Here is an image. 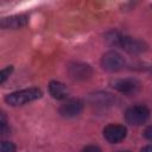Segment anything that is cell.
<instances>
[{"instance_id":"4fadbf2b","label":"cell","mask_w":152,"mask_h":152,"mask_svg":"<svg viewBox=\"0 0 152 152\" xmlns=\"http://www.w3.org/2000/svg\"><path fill=\"white\" fill-rule=\"evenodd\" d=\"M12 70H13V66L10 65V66H7V68H5V69H2L0 71V83H4L7 80V77L11 75Z\"/></svg>"},{"instance_id":"277c9868","label":"cell","mask_w":152,"mask_h":152,"mask_svg":"<svg viewBox=\"0 0 152 152\" xmlns=\"http://www.w3.org/2000/svg\"><path fill=\"white\" fill-rule=\"evenodd\" d=\"M127 129L122 125L109 124L103 128V137L110 144H118L126 138Z\"/></svg>"},{"instance_id":"3957f363","label":"cell","mask_w":152,"mask_h":152,"mask_svg":"<svg viewBox=\"0 0 152 152\" xmlns=\"http://www.w3.org/2000/svg\"><path fill=\"white\" fill-rule=\"evenodd\" d=\"M126 62L125 58L116 51H108L101 58V66L106 71L115 72L124 69Z\"/></svg>"},{"instance_id":"2e32d148","label":"cell","mask_w":152,"mask_h":152,"mask_svg":"<svg viewBox=\"0 0 152 152\" xmlns=\"http://www.w3.org/2000/svg\"><path fill=\"white\" fill-rule=\"evenodd\" d=\"M140 152H152V145H147V146L142 147Z\"/></svg>"},{"instance_id":"7c38bea8","label":"cell","mask_w":152,"mask_h":152,"mask_svg":"<svg viewBox=\"0 0 152 152\" xmlns=\"http://www.w3.org/2000/svg\"><path fill=\"white\" fill-rule=\"evenodd\" d=\"M0 152H15V146L11 141H2L0 145Z\"/></svg>"},{"instance_id":"52a82bcc","label":"cell","mask_w":152,"mask_h":152,"mask_svg":"<svg viewBox=\"0 0 152 152\" xmlns=\"http://www.w3.org/2000/svg\"><path fill=\"white\" fill-rule=\"evenodd\" d=\"M139 82L134 78H120L112 82V87L124 94H132L139 89Z\"/></svg>"},{"instance_id":"5bb4252c","label":"cell","mask_w":152,"mask_h":152,"mask_svg":"<svg viewBox=\"0 0 152 152\" xmlns=\"http://www.w3.org/2000/svg\"><path fill=\"white\" fill-rule=\"evenodd\" d=\"M82 152H101V150L97 147V146H87L82 150Z\"/></svg>"},{"instance_id":"8992f818","label":"cell","mask_w":152,"mask_h":152,"mask_svg":"<svg viewBox=\"0 0 152 152\" xmlns=\"http://www.w3.org/2000/svg\"><path fill=\"white\" fill-rule=\"evenodd\" d=\"M83 110V102L78 99H69L59 107V114L64 118H75Z\"/></svg>"},{"instance_id":"ac0fdd59","label":"cell","mask_w":152,"mask_h":152,"mask_svg":"<svg viewBox=\"0 0 152 152\" xmlns=\"http://www.w3.org/2000/svg\"><path fill=\"white\" fill-rule=\"evenodd\" d=\"M150 71H151V72H152V65H151V68H150Z\"/></svg>"},{"instance_id":"ba28073f","label":"cell","mask_w":152,"mask_h":152,"mask_svg":"<svg viewBox=\"0 0 152 152\" xmlns=\"http://www.w3.org/2000/svg\"><path fill=\"white\" fill-rule=\"evenodd\" d=\"M119 45L122 49H125L127 52L133 53V55L140 53L145 50V44L141 40L132 38V37H121Z\"/></svg>"},{"instance_id":"6da1fadb","label":"cell","mask_w":152,"mask_h":152,"mask_svg":"<svg viewBox=\"0 0 152 152\" xmlns=\"http://www.w3.org/2000/svg\"><path fill=\"white\" fill-rule=\"evenodd\" d=\"M42 97V90L38 88H28V89H23V90H18L14 93H11L8 95L5 96V101L6 103H8L10 106H21L25 103H28L31 101L38 100Z\"/></svg>"},{"instance_id":"e0dca14e","label":"cell","mask_w":152,"mask_h":152,"mask_svg":"<svg viewBox=\"0 0 152 152\" xmlns=\"http://www.w3.org/2000/svg\"><path fill=\"white\" fill-rule=\"evenodd\" d=\"M118 152H129V151H118Z\"/></svg>"},{"instance_id":"7a4b0ae2","label":"cell","mask_w":152,"mask_h":152,"mask_svg":"<svg viewBox=\"0 0 152 152\" xmlns=\"http://www.w3.org/2000/svg\"><path fill=\"white\" fill-rule=\"evenodd\" d=\"M148 116H150V109L142 104L132 106L125 113L126 122L133 126H139V125L145 124Z\"/></svg>"},{"instance_id":"30bf717a","label":"cell","mask_w":152,"mask_h":152,"mask_svg":"<svg viewBox=\"0 0 152 152\" xmlns=\"http://www.w3.org/2000/svg\"><path fill=\"white\" fill-rule=\"evenodd\" d=\"M49 93L52 97H55L57 100H62L68 96L69 90L64 83L58 82V81H51L49 83Z\"/></svg>"},{"instance_id":"9c48e42d","label":"cell","mask_w":152,"mask_h":152,"mask_svg":"<svg viewBox=\"0 0 152 152\" xmlns=\"http://www.w3.org/2000/svg\"><path fill=\"white\" fill-rule=\"evenodd\" d=\"M27 23H28V17H27L26 14H17V15H12V17H7V18H2L0 25H1L2 28H12V30H17V28L24 27Z\"/></svg>"},{"instance_id":"8fae6325","label":"cell","mask_w":152,"mask_h":152,"mask_svg":"<svg viewBox=\"0 0 152 152\" xmlns=\"http://www.w3.org/2000/svg\"><path fill=\"white\" fill-rule=\"evenodd\" d=\"M114 101V97L108 93H96L91 95V103L96 106H109Z\"/></svg>"},{"instance_id":"5b68a950","label":"cell","mask_w":152,"mask_h":152,"mask_svg":"<svg viewBox=\"0 0 152 152\" xmlns=\"http://www.w3.org/2000/svg\"><path fill=\"white\" fill-rule=\"evenodd\" d=\"M68 72L71 78L77 80V81H83L89 78L93 75V70L89 64L81 63V62H74L69 64L68 66Z\"/></svg>"},{"instance_id":"9a60e30c","label":"cell","mask_w":152,"mask_h":152,"mask_svg":"<svg viewBox=\"0 0 152 152\" xmlns=\"http://www.w3.org/2000/svg\"><path fill=\"white\" fill-rule=\"evenodd\" d=\"M144 137L147 140H152V126H148L145 131H144Z\"/></svg>"}]
</instances>
